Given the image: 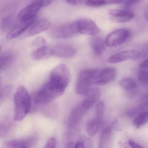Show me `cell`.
I'll use <instances>...</instances> for the list:
<instances>
[{
	"instance_id": "5b68a950",
	"label": "cell",
	"mask_w": 148,
	"mask_h": 148,
	"mask_svg": "<svg viewBox=\"0 0 148 148\" xmlns=\"http://www.w3.org/2000/svg\"><path fill=\"white\" fill-rule=\"evenodd\" d=\"M131 31L126 29H120L113 31L108 35L105 41L106 46L114 47L120 46L130 36Z\"/></svg>"
},
{
	"instance_id": "8fae6325",
	"label": "cell",
	"mask_w": 148,
	"mask_h": 148,
	"mask_svg": "<svg viewBox=\"0 0 148 148\" xmlns=\"http://www.w3.org/2000/svg\"><path fill=\"white\" fill-rule=\"evenodd\" d=\"M116 76V70L114 68L109 67L105 69L100 73L97 75L95 85H104L113 82Z\"/></svg>"
},
{
	"instance_id": "7a4b0ae2",
	"label": "cell",
	"mask_w": 148,
	"mask_h": 148,
	"mask_svg": "<svg viewBox=\"0 0 148 148\" xmlns=\"http://www.w3.org/2000/svg\"><path fill=\"white\" fill-rule=\"evenodd\" d=\"M70 78V73L67 67L64 64H60L51 71L47 83L62 95L69 83Z\"/></svg>"
},
{
	"instance_id": "8d00e7d4",
	"label": "cell",
	"mask_w": 148,
	"mask_h": 148,
	"mask_svg": "<svg viewBox=\"0 0 148 148\" xmlns=\"http://www.w3.org/2000/svg\"><path fill=\"white\" fill-rule=\"evenodd\" d=\"M144 16H145V19L148 21V3H147L146 8H145Z\"/></svg>"
},
{
	"instance_id": "5bb4252c",
	"label": "cell",
	"mask_w": 148,
	"mask_h": 148,
	"mask_svg": "<svg viewBox=\"0 0 148 148\" xmlns=\"http://www.w3.org/2000/svg\"><path fill=\"white\" fill-rule=\"evenodd\" d=\"M100 90L97 88H91L85 95L81 104L85 109L88 110L98 101L101 97Z\"/></svg>"
},
{
	"instance_id": "d6986e66",
	"label": "cell",
	"mask_w": 148,
	"mask_h": 148,
	"mask_svg": "<svg viewBox=\"0 0 148 148\" xmlns=\"http://www.w3.org/2000/svg\"><path fill=\"white\" fill-rule=\"evenodd\" d=\"M16 56L14 53L7 51L1 54L0 60V70L5 71L13 64L15 60Z\"/></svg>"
},
{
	"instance_id": "9a60e30c",
	"label": "cell",
	"mask_w": 148,
	"mask_h": 148,
	"mask_svg": "<svg viewBox=\"0 0 148 148\" xmlns=\"http://www.w3.org/2000/svg\"><path fill=\"white\" fill-rule=\"evenodd\" d=\"M87 111L81 103L75 107L69 117V124L70 127H74L78 124Z\"/></svg>"
},
{
	"instance_id": "e0dca14e",
	"label": "cell",
	"mask_w": 148,
	"mask_h": 148,
	"mask_svg": "<svg viewBox=\"0 0 148 148\" xmlns=\"http://www.w3.org/2000/svg\"><path fill=\"white\" fill-rule=\"evenodd\" d=\"M113 141L112 129L107 127L102 131L99 138L98 148H111Z\"/></svg>"
},
{
	"instance_id": "d6a6232c",
	"label": "cell",
	"mask_w": 148,
	"mask_h": 148,
	"mask_svg": "<svg viewBox=\"0 0 148 148\" xmlns=\"http://www.w3.org/2000/svg\"><path fill=\"white\" fill-rule=\"evenodd\" d=\"M68 3L73 5H78L82 4L84 0H65Z\"/></svg>"
},
{
	"instance_id": "836d02e7",
	"label": "cell",
	"mask_w": 148,
	"mask_h": 148,
	"mask_svg": "<svg viewBox=\"0 0 148 148\" xmlns=\"http://www.w3.org/2000/svg\"><path fill=\"white\" fill-rule=\"evenodd\" d=\"M128 144L129 146L131 148H144L142 146L134 141H129Z\"/></svg>"
},
{
	"instance_id": "2e32d148",
	"label": "cell",
	"mask_w": 148,
	"mask_h": 148,
	"mask_svg": "<svg viewBox=\"0 0 148 148\" xmlns=\"http://www.w3.org/2000/svg\"><path fill=\"white\" fill-rule=\"evenodd\" d=\"M35 20V19L28 21L20 22V23L15 25L7 33L6 36V38L9 40H11L23 34Z\"/></svg>"
},
{
	"instance_id": "9c48e42d",
	"label": "cell",
	"mask_w": 148,
	"mask_h": 148,
	"mask_svg": "<svg viewBox=\"0 0 148 148\" xmlns=\"http://www.w3.org/2000/svg\"><path fill=\"white\" fill-rule=\"evenodd\" d=\"M42 7L36 3L32 2L20 11L17 15L19 22H27L34 19V17Z\"/></svg>"
},
{
	"instance_id": "74e56055",
	"label": "cell",
	"mask_w": 148,
	"mask_h": 148,
	"mask_svg": "<svg viewBox=\"0 0 148 148\" xmlns=\"http://www.w3.org/2000/svg\"><path fill=\"white\" fill-rule=\"evenodd\" d=\"M74 143L70 142L66 144L65 148H74Z\"/></svg>"
},
{
	"instance_id": "4dcf8cb0",
	"label": "cell",
	"mask_w": 148,
	"mask_h": 148,
	"mask_svg": "<svg viewBox=\"0 0 148 148\" xmlns=\"http://www.w3.org/2000/svg\"><path fill=\"white\" fill-rule=\"evenodd\" d=\"M57 141L54 137H51L48 140L43 148H56Z\"/></svg>"
},
{
	"instance_id": "7c38bea8",
	"label": "cell",
	"mask_w": 148,
	"mask_h": 148,
	"mask_svg": "<svg viewBox=\"0 0 148 148\" xmlns=\"http://www.w3.org/2000/svg\"><path fill=\"white\" fill-rule=\"evenodd\" d=\"M51 56L68 58L74 56L76 50L70 45L59 44L51 48Z\"/></svg>"
},
{
	"instance_id": "6da1fadb",
	"label": "cell",
	"mask_w": 148,
	"mask_h": 148,
	"mask_svg": "<svg viewBox=\"0 0 148 148\" xmlns=\"http://www.w3.org/2000/svg\"><path fill=\"white\" fill-rule=\"evenodd\" d=\"M14 119L20 121L25 118L31 110V97L24 86L18 87L14 96Z\"/></svg>"
},
{
	"instance_id": "7402d4cb",
	"label": "cell",
	"mask_w": 148,
	"mask_h": 148,
	"mask_svg": "<svg viewBox=\"0 0 148 148\" xmlns=\"http://www.w3.org/2000/svg\"><path fill=\"white\" fill-rule=\"evenodd\" d=\"M122 2V0H87L85 3L87 6L89 7H100Z\"/></svg>"
},
{
	"instance_id": "f1b7e54d",
	"label": "cell",
	"mask_w": 148,
	"mask_h": 148,
	"mask_svg": "<svg viewBox=\"0 0 148 148\" xmlns=\"http://www.w3.org/2000/svg\"><path fill=\"white\" fill-rule=\"evenodd\" d=\"M13 89V87L11 85L4 86L1 91V101L7 99L11 93Z\"/></svg>"
},
{
	"instance_id": "f546056e",
	"label": "cell",
	"mask_w": 148,
	"mask_h": 148,
	"mask_svg": "<svg viewBox=\"0 0 148 148\" xmlns=\"http://www.w3.org/2000/svg\"><path fill=\"white\" fill-rule=\"evenodd\" d=\"M47 45V41L42 37H38L36 38L32 43V46L37 47V48Z\"/></svg>"
},
{
	"instance_id": "44dd1931",
	"label": "cell",
	"mask_w": 148,
	"mask_h": 148,
	"mask_svg": "<svg viewBox=\"0 0 148 148\" xmlns=\"http://www.w3.org/2000/svg\"><path fill=\"white\" fill-rule=\"evenodd\" d=\"M51 48L47 45L37 48L31 53V57L35 60H41L51 56Z\"/></svg>"
},
{
	"instance_id": "1f68e13d",
	"label": "cell",
	"mask_w": 148,
	"mask_h": 148,
	"mask_svg": "<svg viewBox=\"0 0 148 148\" xmlns=\"http://www.w3.org/2000/svg\"><path fill=\"white\" fill-rule=\"evenodd\" d=\"M53 0H33L32 2L36 3L39 5H41L42 7H47L49 6Z\"/></svg>"
},
{
	"instance_id": "3957f363",
	"label": "cell",
	"mask_w": 148,
	"mask_h": 148,
	"mask_svg": "<svg viewBox=\"0 0 148 148\" xmlns=\"http://www.w3.org/2000/svg\"><path fill=\"white\" fill-rule=\"evenodd\" d=\"M101 70L98 69H87L81 71L78 76L76 84V93L84 95L94 84L95 81Z\"/></svg>"
},
{
	"instance_id": "277c9868",
	"label": "cell",
	"mask_w": 148,
	"mask_h": 148,
	"mask_svg": "<svg viewBox=\"0 0 148 148\" xmlns=\"http://www.w3.org/2000/svg\"><path fill=\"white\" fill-rule=\"evenodd\" d=\"M77 34L78 31L76 21L56 26L50 32L51 36L56 39H68Z\"/></svg>"
},
{
	"instance_id": "4316f807",
	"label": "cell",
	"mask_w": 148,
	"mask_h": 148,
	"mask_svg": "<svg viewBox=\"0 0 148 148\" xmlns=\"http://www.w3.org/2000/svg\"><path fill=\"white\" fill-rule=\"evenodd\" d=\"M15 26V25H14ZM13 20L10 17H7L3 19L1 23V29L3 31H7L10 27H14Z\"/></svg>"
},
{
	"instance_id": "cb8c5ba5",
	"label": "cell",
	"mask_w": 148,
	"mask_h": 148,
	"mask_svg": "<svg viewBox=\"0 0 148 148\" xmlns=\"http://www.w3.org/2000/svg\"><path fill=\"white\" fill-rule=\"evenodd\" d=\"M148 123V110L138 115L133 121V124L137 129H139Z\"/></svg>"
},
{
	"instance_id": "ac0fdd59",
	"label": "cell",
	"mask_w": 148,
	"mask_h": 148,
	"mask_svg": "<svg viewBox=\"0 0 148 148\" xmlns=\"http://www.w3.org/2000/svg\"><path fill=\"white\" fill-rule=\"evenodd\" d=\"M104 122L103 119L95 117L89 122L87 126V132L91 137L94 136L102 128Z\"/></svg>"
},
{
	"instance_id": "484cf974",
	"label": "cell",
	"mask_w": 148,
	"mask_h": 148,
	"mask_svg": "<svg viewBox=\"0 0 148 148\" xmlns=\"http://www.w3.org/2000/svg\"><path fill=\"white\" fill-rule=\"evenodd\" d=\"M105 111V103L103 101H99L96 106V115L95 117L100 119H103Z\"/></svg>"
},
{
	"instance_id": "603a6c76",
	"label": "cell",
	"mask_w": 148,
	"mask_h": 148,
	"mask_svg": "<svg viewBox=\"0 0 148 148\" xmlns=\"http://www.w3.org/2000/svg\"><path fill=\"white\" fill-rule=\"evenodd\" d=\"M120 86L128 92H135L137 88V84L134 80L131 78H123L120 81Z\"/></svg>"
},
{
	"instance_id": "d4e9b609",
	"label": "cell",
	"mask_w": 148,
	"mask_h": 148,
	"mask_svg": "<svg viewBox=\"0 0 148 148\" xmlns=\"http://www.w3.org/2000/svg\"><path fill=\"white\" fill-rule=\"evenodd\" d=\"M93 141L90 138L86 136L80 138L74 144V148H93Z\"/></svg>"
},
{
	"instance_id": "ffe728a7",
	"label": "cell",
	"mask_w": 148,
	"mask_h": 148,
	"mask_svg": "<svg viewBox=\"0 0 148 148\" xmlns=\"http://www.w3.org/2000/svg\"><path fill=\"white\" fill-rule=\"evenodd\" d=\"M90 45L94 53L97 56L101 55L105 50V42L101 37H93L90 41Z\"/></svg>"
},
{
	"instance_id": "30bf717a",
	"label": "cell",
	"mask_w": 148,
	"mask_h": 148,
	"mask_svg": "<svg viewBox=\"0 0 148 148\" xmlns=\"http://www.w3.org/2000/svg\"><path fill=\"white\" fill-rule=\"evenodd\" d=\"M109 18L112 21L117 23H123L131 21L134 17L133 12L126 10L113 9L109 12Z\"/></svg>"
},
{
	"instance_id": "8992f818",
	"label": "cell",
	"mask_w": 148,
	"mask_h": 148,
	"mask_svg": "<svg viewBox=\"0 0 148 148\" xmlns=\"http://www.w3.org/2000/svg\"><path fill=\"white\" fill-rule=\"evenodd\" d=\"M76 22L79 34L94 36L100 32V28L93 20L83 18L77 20Z\"/></svg>"
},
{
	"instance_id": "d590c367",
	"label": "cell",
	"mask_w": 148,
	"mask_h": 148,
	"mask_svg": "<svg viewBox=\"0 0 148 148\" xmlns=\"http://www.w3.org/2000/svg\"><path fill=\"white\" fill-rule=\"evenodd\" d=\"M140 67L141 68L148 67V58L146 60L143 61V62L140 64Z\"/></svg>"
},
{
	"instance_id": "83f0119b",
	"label": "cell",
	"mask_w": 148,
	"mask_h": 148,
	"mask_svg": "<svg viewBox=\"0 0 148 148\" xmlns=\"http://www.w3.org/2000/svg\"><path fill=\"white\" fill-rule=\"evenodd\" d=\"M138 78L141 82L144 84L148 83V67L143 68L140 70L138 74Z\"/></svg>"
},
{
	"instance_id": "e575fe53",
	"label": "cell",
	"mask_w": 148,
	"mask_h": 148,
	"mask_svg": "<svg viewBox=\"0 0 148 148\" xmlns=\"http://www.w3.org/2000/svg\"><path fill=\"white\" fill-rule=\"evenodd\" d=\"M141 1L142 0H128L125 2L124 4L127 6H131V5L138 3Z\"/></svg>"
},
{
	"instance_id": "52a82bcc",
	"label": "cell",
	"mask_w": 148,
	"mask_h": 148,
	"mask_svg": "<svg viewBox=\"0 0 148 148\" xmlns=\"http://www.w3.org/2000/svg\"><path fill=\"white\" fill-rule=\"evenodd\" d=\"M141 56V53L137 50H126L112 56L107 60V62L111 64L120 63L130 60H138Z\"/></svg>"
},
{
	"instance_id": "ba28073f",
	"label": "cell",
	"mask_w": 148,
	"mask_h": 148,
	"mask_svg": "<svg viewBox=\"0 0 148 148\" xmlns=\"http://www.w3.org/2000/svg\"><path fill=\"white\" fill-rule=\"evenodd\" d=\"M50 25L51 23L47 19L43 18L35 20L23 33V36L24 37H29L36 35L49 28Z\"/></svg>"
},
{
	"instance_id": "4fadbf2b",
	"label": "cell",
	"mask_w": 148,
	"mask_h": 148,
	"mask_svg": "<svg viewBox=\"0 0 148 148\" xmlns=\"http://www.w3.org/2000/svg\"><path fill=\"white\" fill-rule=\"evenodd\" d=\"M35 141L34 137L9 140L3 143L2 147L3 148H28Z\"/></svg>"
}]
</instances>
